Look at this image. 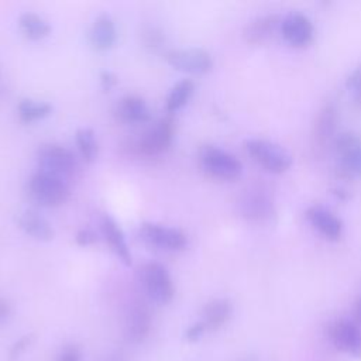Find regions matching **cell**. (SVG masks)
<instances>
[{
    "label": "cell",
    "mask_w": 361,
    "mask_h": 361,
    "mask_svg": "<svg viewBox=\"0 0 361 361\" xmlns=\"http://www.w3.org/2000/svg\"><path fill=\"white\" fill-rule=\"evenodd\" d=\"M358 144H361V135L357 133H353V131L341 133V134L336 135V138H334V145H336V149L338 154H343Z\"/></svg>",
    "instance_id": "obj_27"
},
{
    "label": "cell",
    "mask_w": 361,
    "mask_h": 361,
    "mask_svg": "<svg viewBox=\"0 0 361 361\" xmlns=\"http://www.w3.org/2000/svg\"><path fill=\"white\" fill-rule=\"evenodd\" d=\"M75 241L80 247H89V245H93L97 241V234H96V231L93 228L83 227V228L76 231Z\"/></svg>",
    "instance_id": "obj_29"
},
{
    "label": "cell",
    "mask_w": 361,
    "mask_h": 361,
    "mask_svg": "<svg viewBox=\"0 0 361 361\" xmlns=\"http://www.w3.org/2000/svg\"><path fill=\"white\" fill-rule=\"evenodd\" d=\"M245 149L251 158L271 173H282L292 165L290 154L281 145L264 140L251 138L245 141Z\"/></svg>",
    "instance_id": "obj_3"
},
{
    "label": "cell",
    "mask_w": 361,
    "mask_h": 361,
    "mask_svg": "<svg viewBox=\"0 0 361 361\" xmlns=\"http://www.w3.org/2000/svg\"><path fill=\"white\" fill-rule=\"evenodd\" d=\"M306 219L327 240L336 241L341 237L343 223L329 209L319 204H313L306 209Z\"/></svg>",
    "instance_id": "obj_14"
},
{
    "label": "cell",
    "mask_w": 361,
    "mask_h": 361,
    "mask_svg": "<svg viewBox=\"0 0 361 361\" xmlns=\"http://www.w3.org/2000/svg\"><path fill=\"white\" fill-rule=\"evenodd\" d=\"M165 58L171 68L189 75H204L213 69L212 55L202 48L171 49Z\"/></svg>",
    "instance_id": "obj_8"
},
{
    "label": "cell",
    "mask_w": 361,
    "mask_h": 361,
    "mask_svg": "<svg viewBox=\"0 0 361 361\" xmlns=\"http://www.w3.org/2000/svg\"><path fill=\"white\" fill-rule=\"evenodd\" d=\"M18 227L37 241H51L55 237L52 223L38 210L25 209L18 214Z\"/></svg>",
    "instance_id": "obj_15"
},
{
    "label": "cell",
    "mask_w": 361,
    "mask_h": 361,
    "mask_svg": "<svg viewBox=\"0 0 361 361\" xmlns=\"http://www.w3.org/2000/svg\"><path fill=\"white\" fill-rule=\"evenodd\" d=\"M345 87L353 94L354 104L361 109V65L357 66L345 79Z\"/></svg>",
    "instance_id": "obj_26"
},
{
    "label": "cell",
    "mask_w": 361,
    "mask_h": 361,
    "mask_svg": "<svg viewBox=\"0 0 361 361\" xmlns=\"http://www.w3.org/2000/svg\"><path fill=\"white\" fill-rule=\"evenodd\" d=\"M195 93V83L190 79H182L179 82H176L171 90L166 94L165 99V110L169 114H173L176 111H179L180 109H183L189 100L192 99Z\"/></svg>",
    "instance_id": "obj_22"
},
{
    "label": "cell",
    "mask_w": 361,
    "mask_h": 361,
    "mask_svg": "<svg viewBox=\"0 0 361 361\" xmlns=\"http://www.w3.org/2000/svg\"><path fill=\"white\" fill-rule=\"evenodd\" d=\"M116 114L121 121L128 124L148 123L152 117L148 103L138 96H124L116 107Z\"/></svg>",
    "instance_id": "obj_19"
},
{
    "label": "cell",
    "mask_w": 361,
    "mask_h": 361,
    "mask_svg": "<svg viewBox=\"0 0 361 361\" xmlns=\"http://www.w3.org/2000/svg\"><path fill=\"white\" fill-rule=\"evenodd\" d=\"M138 237L147 245L162 251H182L188 245V237L176 227L145 221L138 227Z\"/></svg>",
    "instance_id": "obj_4"
},
{
    "label": "cell",
    "mask_w": 361,
    "mask_h": 361,
    "mask_svg": "<svg viewBox=\"0 0 361 361\" xmlns=\"http://www.w3.org/2000/svg\"><path fill=\"white\" fill-rule=\"evenodd\" d=\"M20 31L31 41H41L51 34L49 23L37 13L25 11L18 17Z\"/></svg>",
    "instance_id": "obj_21"
},
{
    "label": "cell",
    "mask_w": 361,
    "mask_h": 361,
    "mask_svg": "<svg viewBox=\"0 0 361 361\" xmlns=\"http://www.w3.org/2000/svg\"><path fill=\"white\" fill-rule=\"evenodd\" d=\"M338 169L345 176H361V144L340 154Z\"/></svg>",
    "instance_id": "obj_25"
},
{
    "label": "cell",
    "mask_w": 361,
    "mask_h": 361,
    "mask_svg": "<svg viewBox=\"0 0 361 361\" xmlns=\"http://www.w3.org/2000/svg\"><path fill=\"white\" fill-rule=\"evenodd\" d=\"M338 123V109L334 102H327L323 104V107L319 110L316 121H314V130L313 137L314 142L319 147H326L331 140L336 138V128Z\"/></svg>",
    "instance_id": "obj_18"
},
{
    "label": "cell",
    "mask_w": 361,
    "mask_h": 361,
    "mask_svg": "<svg viewBox=\"0 0 361 361\" xmlns=\"http://www.w3.org/2000/svg\"><path fill=\"white\" fill-rule=\"evenodd\" d=\"M11 314V305L8 300L6 299H0V323L4 322L6 319H8V316Z\"/></svg>",
    "instance_id": "obj_33"
},
{
    "label": "cell",
    "mask_w": 361,
    "mask_h": 361,
    "mask_svg": "<svg viewBox=\"0 0 361 361\" xmlns=\"http://www.w3.org/2000/svg\"><path fill=\"white\" fill-rule=\"evenodd\" d=\"M199 162L206 173L223 180H234L243 172L240 159L216 145H203L199 151Z\"/></svg>",
    "instance_id": "obj_2"
},
{
    "label": "cell",
    "mask_w": 361,
    "mask_h": 361,
    "mask_svg": "<svg viewBox=\"0 0 361 361\" xmlns=\"http://www.w3.org/2000/svg\"><path fill=\"white\" fill-rule=\"evenodd\" d=\"M99 80H100V86H102L103 92H110L117 85V76L111 71H107V69L100 72Z\"/></svg>",
    "instance_id": "obj_31"
},
{
    "label": "cell",
    "mask_w": 361,
    "mask_h": 361,
    "mask_svg": "<svg viewBox=\"0 0 361 361\" xmlns=\"http://www.w3.org/2000/svg\"><path fill=\"white\" fill-rule=\"evenodd\" d=\"M355 317H357V320L361 323V298L358 299L357 306H355Z\"/></svg>",
    "instance_id": "obj_34"
},
{
    "label": "cell",
    "mask_w": 361,
    "mask_h": 361,
    "mask_svg": "<svg viewBox=\"0 0 361 361\" xmlns=\"http://www.w3.org/2000/svg\"><path fill=\"white\" fill-rule=\"evenodd\" d=\"M152 324V316L148 306L142 302H134L127 310L126 323H124V334L126 338L131 343H142Z\"/></svg>",
    "instance_id": "obj_12"
},
{
    "label": "cell",
    "mask_w": 361,
    "mask_h": 361,
    "mask_svg": "<svg viewBox=\"0 0 361 361\" xmlns=\"http://www.w3.org/2000/svg\"><path fill=\"white\" fill-rule=\"evenodd\" d=\"M0 80H1V72H0Z\"/></svg>",
    "instance_id": "obj_35"
},
{
    "label": "cell",
    "mask_w": 361,
    "mask_h": 361,
    "mask_svg": "<svg viewBox=\"0 0 361 361\" xmlns=\"http://www.w3.org/2000/svg\"><path fill=\"white\" fill-rule=\"evenodd\" d=\"M206 330H207V329H206V326H204L203 322H196V323L190 324V326L186 329V331H185V340L189 341V343H196V341H199V340L203 337V334H204Z\"/></svg>",
    "instance_id": "obj_30"
},
{
    "label": "cell",
    "mask_w": 361,
    "mask_h": 361,
    "mask_svg": "<svg viewBox=\"0 0 361 361\" xmlns=\"http://www.w3.org/2000/svg\"><path fill=\"white\" fill-rule=\"evenodd\" d=\"M58 361H80V350L76 345H68L61 353Z\"/></svg>",
    "instance_id": "obj_32"
},
{
    "label": "cell",
    "mask_w": 361,
    "mask_h": 361,
    "mask_svg": "<svg viewBox=\"0 0 361 361\" xmlns=\"http://www.w3.org/2000/svg\"><path fill=\"white\" fill-rule=\"evenodd\" d=\"M173 138V120L162 117L155 121L140 138L138 149L148 157L164 154L172 144Z\"/></svg>",
    "instance_id": "obj_9"
},
{
    "label": "cell",
    "mask_w": 361,
    "mask_h": 361,
    "mask_svg": "<svg viewBox=\"0 0 361 361\" xmlns=\"http://www.w3.org/2000/svg\"><path fill=\"white\" fill-rule=\"evenodd\" d=\"M233 305L228 299H213L203 307V323L207 330H217L228 322Z\"/></svg>",
    "instance_id": "obj_20"
},
{
    "label": "cell",
    "mask_w": 361,
    "mask_h": 361,
    "mask_svg": "<svg viewBox=\"0 0 361 361\" xmlns=\"http://www.w3.org/2000/svg\"><path fill=\"white\" fill-rule=\"evenodd\" d=\"M279 30L283 39L295 48H302L309 45L314 37L313 23L307 16L299 11L288 13L281 20Z\"/></svg>",
    "instance_id": "obj_10"
},
{
    "label": "cell",
    "mask_w": 361,
    "mask_h": 361,
    "mask_svg": "<svg viewBox=\"0 0 361 361\" xmlns=\"http://www.w3.org/2000/svg\"><path fill=\"white\" fill-rule=\"evenodd\" d=\"M37 162L39 169L58 175L63 179L75 175L79 162L75 154L59 144H44L37 151Z\"/></svg>",
    "instance_id": "obj_5"
},
{
    "label": "cell",
    "mask_w": 361,
    "mask_h": 361,
    "mask_svg": "<svg viewBox=\"0 0 361 361\" xmlns=\"http://www.w3.org/2000/svg\"><path fill=\"white\" fill-rule=\"evenodd\" d=\"M237 209L240 214L254 223L268 221L275 214V204L272 197L262 188H247L237 199Z\"/></svg>",
    "instance_id": "obj_7"
},
{
    "label": "cell",
    "mask_w": 361,
    "mask_h": 361,
    "mask_svg": "<svg viewBox=\"0 0 361 361\" xmlns=\"http://www.w3.org/2000/svg\"><path fill=\"white\" fill-rule=\"evenodd\" d=\"M34 334H25L21 338H18L10 348V360L14 361L18 357H21V354L34 343Z\"/></svg>",
    "instance_id": "obj_28"
},
{
    "label": "cell",
    "mask_w": 361,
    "mask_h": 361,
    "mask_svg": "<svg viewBox=\"0 0 361 361\" xmlns=\"http://www.w3.org/2000/svg\"><path fill=\"white\" fill-rule=\"evenodd\" d=\"M142 283L147 296L157 305H168L175 295L173 282L166 267L149 261L142 267Z\"/></svg>",
    "instance_id": "obj_6"
},
{
    "label": "cell",
    "mask_w": 361,
    "mask_h": 361,
    "mask_svg": "<svg viewBox=\"0 0 361 361\" xmlns=\"http://www.w3.org/2000/svg\"><path fill=\"white\" fill-rule=\"evenodd\" d=\"M334 347L351 355H361V330L350 320H337L330 329Z\"/></svg>",
    "instance_id": "obj_13"
},
{
    "label": "cell",
    "mask_w": 361,
    "mask_h": 361,
    "mask_svg": "<svg viewBox=\"0 0 361 361\" xmlns=\"http://www.w3.org/2000/svg\"><path fill=\"white\" fill-rule=\"evenodd\" d=\"M100 233L104 238V241L109 244L110 250L113 254L118 258V261L130 267L133 264V255L126 238V234L120 224L110 216V214H103L100 219Z\"/></svg>",
    "instance_id": "obj_11"
},
{
    "label": "cell",
    "mask_w": 361,
    "mask_h": 361,
    "mask_svg": "<svg viewBox=\"0 0 361 361\" xmlns=\"http://www.w3.org/2000/svg\"><path fill=\"white\" fill-rule=\"evenodd\" d=\"M75 141L82 159L87 164H92L96 159L99 151L94 131L89 127H80L75 133Z\"/></svg>",
    "instance_id": "obj_24"
},
{
    "label": "cell",
    "mask_w": 361,
    "mask_h": 361,
    "mask_svg": "<svg viewBox=\"0 0 361 361\" xmlns=\"http://www.w3.org/2000/svg\"><path fill=\"white\" fill-rule=\"evenodd\" d=\"M89 41L90 45L100 52L114 47L117 41V28L111 16L102 13L94 18L89 31Z\"/></svg>",
    "instance_id": "obj_17"
},
{
    "label": "cell",
    "mask_w": 361,
    "mask_h": 361,
    "mask_svg": "<svg viewBox=\"0 0 361 361\" xmlns=\"http://www.w3.org/2000/svg\"><path fill=\"white\" fill-rule=\"evenodd\" d=\"M281 27V18L278 14L268 13L251 20L243 30V37L248 44L261 45L274 37L275 31Z\"/></svg>",
    "instance_id": "obj_16"
},
{
    "label": "cell",
    "mask_w": 361,
    "mask_h": 361,
    "mask_svg": "<svg viewBox=\"0 0 361 361\" xmlns=\"http://www.w3.org/2000/svg\"><path fill=\"white\" fill-rule=\"evenodd\" d=\"M28 195L30 197L42 207H58L63 204L71 195L68 180L38 169L28 179Z\"/></svg>",
    "instance_id": "obj_1"
},
{
    "label": "cell",
    "mask_w": 361,
    "mask_h": 361,
    "mask_svg": "<svg viewBox=\"0 0 361 361\" xmlns=\"http://www.w3.org/2000/svg\"><path fill=\"white\" fill-rule=\"evenodd\" d=\"M52 113V106L45 100L21 99L17 104V114L23 123H35L47 118Z\"/></svg>",
    "instance_id": "obj_23"
}]
</instances>
